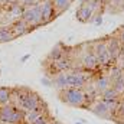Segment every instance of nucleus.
Returning a JSON list of instances; mask_svg holds the SVG:
<instances>
[{
	"label": "nucleus",
	"instance_id": "obj_1",
	"mask_svg": "<svg viewBox=\"0 0 124 124\" xmlns=\"http://www.w3.org/2000/svg\"><path fill=\"white\" fill-rule=\"evenodd\" d=\"M90 95L84 91V88H65L59 91V98L65 104L71 105V107H84L87 110H90V107L93 105L94 100L88 98Z\"/></svg>",
	"mask_w": 124,
	"mask_h": 124
},
{
	"label": "nucleus",
	"instance_id": "obj_2",
	"mask_svg": "<svg viewBox=\"0 0 124 124\" xmlns=\"http://www.w3.org/2000/svg\"><path fill=\"white\" fill-rule=\"evenodd\" d=\"M26 113L13 104L0 105V123L1 124H19L26 121Z\"/></svg>",
	"mask_w": 124,
	"mask_h": 124
},
{
	"label": "nucleus",
	"instance_id": "obj_3",
	"mask_svg": "<svg viewBox=\"0 0 124 124\" xmlns=\"http://www.w3.org/2000/svg\"><path fill=\"white\" fill-rule=\"evenodd\" d=\"M91 77L84 71V69H72L66 72V81H68V88H85L90 82Z\"/></svg>",
	"mask_w": 124,
	"mask_h": 124
},
{
	"label": "nucleus",
	"instance_id": "obj_4",
	"mask_svg": "<svg viewBox=\"0 0 124 124\" xmlns=\"http://www.w3.org/2000/svg\"><path fill=\"white\" fill-rule=\"evenodd\" d=\"M22 20H23L25 23H28L31 29L36 28V26H40V25H42L40 3H38V4H35V6H31V7H25Z\"/></svg>",
	"mask_w": 124,
	"mask_h": 124
},
{
	"label": "nucleus",
	"instance_id": "obj_5",
	"mask_svg": "<svg viewBox=\"0 0 124 124\" xmlns=\"http://www.w3.org/2000/svg\"><path fill=\"white\" fill-rule=\"evenodd\" d=\"M91 51L95 55L97 61L101 66H105V65H110L113 63L110 59V55H108V51H107V42L105 40H95L91 42Z\"/></svg>",
	"mask_w": 124,
	"mask_h": 124
},
{
	"label": "nucleus",
	"instance_id": "obj_6",
	"mask_svg": "<svg viewBox=\"0 0 124 124\" xmlns=\"http://www.w3.org/2000/svg\"><path fill=\"white\" fill-rule=\"evenodd\" d=\"M105 42H107V51H108L110 59L114 63V62H117L121 58L124 46L121 45V42L117 39V36H111V38H110L108 40H105Z\"/></svg>",
	"mask_w": 124,
	"mask_h": 124
},
{
	"label": "nucleus",
	"instance_id": "obj_7",
	"mask_svg": "<svg viewBox=\"0 0 124 124\" xmlns=\"http://www.w3.org/2000/svg\"><path fill=\"white\" fill-rule=\"evenodd\" d=\"M40 12H42V25L51 23L56 17V10L52 0H45L40 3Z\"/></svg>",
	"mask_w": 124,
	"mask_h": 124
},
{
	"label": "nucleus",
	"instance_id": "obj_8",
	"mask_svg": "<svg viewBox=\"0 0 124 124\" xmlns=\"http://www.w3.org/2000/svg\"><path fill=\"white\" fill-rule=\"evenodd\" d=\"M93 15H94V10H93V7L90 6L88 0H87L85 3H82V4L78 7V10L75 12L77 19H78L79 22H82V23L90 22V20H91V17H93Z\"/></svg>",
	"mask_w": 124,
	"mask_h": 124
},
{
	"label": "nucleus",
	"instance_id": "obj_9",
	"mask_svg": "<svg viewBox=\"0 0 124 124\" xmlns=\"http://www.w3.org/2000/svg\"><path fill=\"white\" fill-rule=\"evenodd\" d=\"M90 110L93 111L97 117H101V118H111V110H110V105L104 104L102 101H97V102H94L93 105L90 107Z\"/></svg>",
	"mask_w": 124,
	"mask_h": 124
},
{
	"label": "nucleus",
	"instance_id": "obj_10",
	"mask_svg": "<svg viewBox=\"0 0 124 124\" xmlns=\"http://www.w3.org/2000/svg\"><path fill=\"white\" fill-rule=\"evenodd\" d=\"M10 31L13 32V35H15V38H17V36H23V35H26L28 32L31 31V28H29V25L28 23H25L22 19H19V20H15L10 26Z\"/></svg>",
	"mask_w": 124,
	"mask_h": 124
},
{
	"label": "nucleus",
	"instance_id": "obj_11",
	"mask_svg": "<svg viewBox=\"0 0 124 124\" xmlns=\"http://www.w3.org/2000/svg\"><path fill=\"white\" fill-rule=\"evenodd\" d=\"M110 87H111V81H110L108 75H100L94 82V88H95L98 95H101L104 91H107Z\"/></svg>",
	"mask_w": 124,
	"mask_h": 124
},
{
	"label": "nucleus",
	"instance_id": "obj_12",
	"mask_svg": "<svg viewBox=\"0 0 124 124\" xmlns=\"http://www.w3.org/2000/svg\"><path fill=\"white\" fill-rule=\"evenodd\" d=\"M23 12H25V6L23 4H20V3L10 4V7H9V17L12 19V22L19 20V19H22Z\"/></svg>",
	"mask_w": 124,
	"mask_h": 124
},
{
	"label": "nucleus",
	"instance_id": "obj_13",
	"mask_svg": "<svg viewBox=\"0 0 124 124\" xmlns=\"http://www.w3.org/2000/svg\"><path fill=\"white\" fill-rule=\"evenodd\" d=\"M52 87L58 88L59 91L68 88V81H66V72H59L52 77Z\"/></svg>",
	"mask_w": 124,
	"mask_h": 124
},
{
	"label": "nucleus",
	"instance_id": "obj_14",
	"mask_svg": "<svg viewBox=\"0 0 124 124\" xmlns=\"http://www.w3.org/2000/svg\"><path fill=\"white\" fill-rule=\"evenodd\" d=\"M65 49H66V48L62 46L61 43L56 45V46H54L52 51H51L49 55H48V59H49V61H56V59H59L62 56H66V55H68V51H65Z\"/></svg>",
	"mask_w": 124,
	"mask_h": 124
},
{
	"label": "nucleus",
	"instance_id": "obj_15",
	"mask_svg": "<svg viewBox=\"0 0 124 124\" xmlns=\"http://www.w3.org/2000/svg\"><path fill=\"white\" fill-rule=\"evenodd\" d=\"M10 101H12V88L0 87V105L10 104Z\"/></svg>",
	"mask_w": 124,
	"mask_h": 124
},
{
	"label": "nucleus",
	"instance_id": "obj_16",
	"mask_svg": "<svg viewBox=\"0 0 124 124\" xmlns=\"http://www.w3.org/2000/svg\"><path fill=\"white\" fill-rule=\"evenodd\" d=\"M54 1V6H55V10H56V15H61L63 13L72 3V0H52Z\"/></svg>",
	"mask_w": 124,
	"mask_h": 124
},
{
	"label": "nucleus",
	"instance_id": "obj_17",
	"mask_svg": "<svg viewBox=\"0 0 124 124\" xmlns=\"http://www.w3.org/2000/svg\"><path fill=\"white\" fill-rule=\"evenodd\" d=\"M15 39V35L13 32L10 31V28H0V43H4V42H10Z\"/></svg>",
	"mask_w": 124,
	"mask_h": 124
},
{
	"label": "nucleus",
	"instance_id": "obj_18",
	"mask_svg": "<svg viewBox=\"0 0 124 124\" xmlns=\"http://www.w3.org/2000/svg\"><path fill=\"white\" fill-rule=\"evenodd\" d=\"M31 124H51L49 123V116L46 114V111L45 113H42V114H39Z\"/></svg>",
	"mask_w": 124,
	"mask_h": 124
},
{
	"label": "nucleus",
	"instance_id": "obj_19",
	"mask_svg": "<svg viewBox=\"0 0 124 124\" xmlns=\"http://www.w3.org/2000/svg\"><path fill=\"white\" fill-rule=\"evenodd\" d=\"M107 3H111V7H118V12L124 10V0H108Z\"/></svg>",
	"mask_w": 124,
	"mask_h": 124
},
{
	"label": "nucleus",
	"instance_id": "obj_20",
	"mask_svg": "<svg viewBox=\"0 0 124 124\" xmlns=\"http://www.w3.org/2000/svg\"><path fill=\"white\" fill-rule=\"evenodd\" d=\"M116 36H117V39L121 42V45L124 46V26H121L118 31L116 32Z\"/></svg>",
	"mask_w": 124,
	"mask_h": 124
},
{
	"label": "nucleus",
	"instance_id": "obj_21",
	"mask_svg": "<svg viewBox=\"0 0 124 124\" xmlns=\"http://www.w3.org/2000/svg\"><path fill=\"white\" fill-rule=\"evenodd\" d=\"M94 23H95V25H101V23H102V17H101V16H97L95 20H94Z\"/></svg>",
	"mask_w": 124,
	"mask_h": 124
},
{
	"label": "nucleus",
	"instance_id": "obj_22",
	"mask_svg": "<svg viewBox=\"0 0 124 124\" xmlns=\"http://www.w3.org/2000/svg\"><path fill=\"white\" fill-rule=\"evenodd\" d=\"M4 3H7V4H16V3H19V0H4Z\"/></svg>",
	"mask_w": 124,
	"mask_h": 124
},
{
	"label": "nucleus",
	"instance_id": "obj_23",
	"mask_svg": "<svg viewBox=\"0 0 124 124\" xmlns=\"http://www.w3.org/2000/svg\"><path fill=\"white\" fill-rule=\"evenodd\" d=\"M85 1H87V0H79V3H81V4H82V3H85Z\"/></svg>",
	"mask_w": 124,
	"mask_h": 124
},
{
	"label": "nucleus",
	"instance_id": "obj_24",
	"mask_svg": "<svg viewBox=\"0 0 124 124\" xmlns=\"http://www.w3.org/2000/svg\"><path fill=\"white\" fill-rule=\"evenodd\" d=\"M0 19H1V10H0Z\"/></svg>",
	"mask_w": 124,
	"mask_h": 124
},
{
	"label": "nucleus",
	"instance_id": "obj_25",
	"mask_svg": "<svg viewBox=\"0 0 124 124\" xmlns=\"http://www.w3.org/2000/svg\"><path fill=\"white\" fill-rule=\"evenodd\" d=\"M54 124H61V123H54Z\"/></svg>",
	"mask_w": 124,
	"mask_h": 124
},
{
	"label": "nucleus",
	"instance_id": "obj_26",
	"mask_svg": "<svg viewBox=\"0 0 124 124\" xmlns=\"http://www.w3.org/2000/svg\"><path fill=\"white\" fill-rule=\"evenodd\" d=\"M0 124H1V123H0Z\"/></svg>",
	"mask_w": 124,
	"mask_h": 124
}]
</instances>
